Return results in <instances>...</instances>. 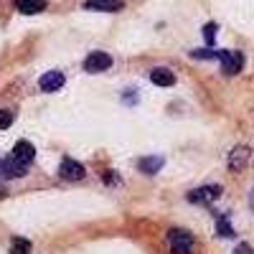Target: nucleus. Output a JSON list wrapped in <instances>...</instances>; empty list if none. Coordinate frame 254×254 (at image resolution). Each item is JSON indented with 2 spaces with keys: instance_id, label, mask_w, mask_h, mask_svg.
I'll list each match as a JSON object with an SVG mask.
<instances>
[{
  "instance_id": "f257e3e1",
  "label": "nucleus",
  "mask_w": 254,
  "mask_h": 254,
  "mask_svg": "<svg viewBox=\"0 0 254 254\" xmlns=\"http://www.w3.org/2000/svg\"><path fill=\"white\" fill-rule=\"evenodd\" d=\"M168 244H171V254H193L196 244L193 237L186 229H171L168 231Z\"/></svg>"
},
{
  "instance_id": "f03ea898",
  "label": "nucleus",
  "mask_w": 254,
  "mask_h": 254,
  "mask_svg": "<svg viewBox=\"0 0 254 254\" xmlns=\"http://www.w3.org/2000/svg\"><path fill=\"white\" fill-rule=\"evenodd\" d=\"M219 61H221V71L226 76H234L244 69V54L242 51H219Z\"/></svg>"
},
{
  "instance_id": "7ed1b4c3",
  "label": "nucleus",
  "mask_w": 254,
  "mask_h": 254,
  "mask_svg": "<svg viewBox=\"0 0 254 254\" xmlns=\"http://www.w3.org/2000/svg\"><path fill=\"white\" fill-rule=\"evenodd\" d=\"M112 66V56L104 54V51H92L87 59H84V71L89 74H102Z\"/></svg>"
},
{
  "instance_id": "20e7f679",
  "label": "nucleus",
  "mask_w": 254,
  "mask_h": 254,
  "mask_svg": "<svg viewBox=\"0 0 254 254\" xmlns=\"http://www.w3.org/2000/svg\"><path fill=\"white\" fill-rule=\"evenodd\" d=\"M59 176L64 178V181H81L84 176H87V171H84V165L79 163V160H74V158H64L61 160V165H59Z\"/></svg>"
},
{
  "instance_id": "39448f33",
  "label": "nucleus",
  "mask_w": 254,
  "mask_h": 254,
  "mask_svg": "<svg viewBox=\"0 0 254 254\" xmlns=\"http://www.w3.org/2000/svg\"><path fill=\"white\" fill-rule=\"evenodd\" d=\"M247 163H249V147L247 145H237L234 150L229 153V160H226L231 173H242L247 168Z\"/></svg>"
},
{
  "instance_id": "423d86ee",
  "label": "nucleus",
  "mask_w": 254,
  "mask_h": 254,
  "mask_svg": "<svg viewBox=\"0 0 254 254\" xmlns=\"http://www.w3.org/2000/svg\"><path fill=\"white\" fill-rule=\"evenodd\" d=\"M221 196V186H203V188H196L188 193V201L190 203H211Z\"/></svg>"
},
{
  "instance_id": "0eeeda50",
  "label": "nucleus",
  "mask_w": 254,
  "mask_h": 254,
  "mask_svg": "<svg viewBox=\"0 0 254 254\" xmlns=\"http://www.w3.org/2000/svg\"><path fill=\"white\" fill-rule=\"evenodd\" d=\"M84 10H97V13H117L125 8L122 0H84L81 3Z\"/></svg>"
},
{
  "instance_id": "6e6552de",
  "label": "nucleus",
  "mask_w": 254,
  "mask_h": 254,
  "mask_svg": "<svg viewBox=\"0 0 254 254\" xmlns=\"http://www.w3.org/2000/svg\"><path fill=\"white\" fill-rule=\"evenodd\" d=\"M10 158H15L20 165H26V168H28V165L36 160V147H33L28 140H18L15 147H13V155H10Z\"/></svg>"
},
{
  "instance_id": "1a4fd4ad",
  "label": "nucleus",
  "mask_w": 254,
  "mask_h": 254,
  "mask_svg": "<svg viewBox=\"0 0 254 254\" xmlns=\"http://www.w3.org/2000/svg\"><path fill=\"white\" fill-rule=\"evenodd\" d=\"M64 81H66V76H64V71H46L44 76L38 79V87H41V92H59L61 87H64Z\"/></svg>"
},
{
  "instance_id": "9d476101",
  "label": "nucleus",
  "mask_w": 254,
  "mask_h": 254,
  "mask_svg": "<svg viewBox=\"0 0 254 254\" xmlns=\"http://www.w3.org/2000/svg\"><path fill=\"white\" fill-rule=\"evenodd\" d=\"M13 5L18 13H23V15H36V13H44L49 8L46 0H13Z\"/></svg>"
},
{
  "instance_id": "9b49d317",
  "label": "nucleus",
  "mask_w": 254,
  "mask_h": 254,
  "mask_svg": "<svg viewBox=\"0 0 254 254\" xmlns=\"http://www.w3.org/2000/svg\"><path fill=\"white\" fill-rule=\"evenodd\" d=\"M0 176L3 178H20V176H26V165H20L15 158H5V160H0Z\"/></svg>"
},
{
  "instance_id": "f8f14e48",
  "label": "nucleus",
  "mask_w": 254,
  "mask_h": 254,
  "mask_svg": "<svg viewBox=\"0 0 254 254\" xmlns=\"http://www.w3.org/2000/svg\"><path fill=\"white\" fill-rule=\"evenodd\" d=\"M150 81L155 87H173L176 84V74L171 69H153L150 71Z\"/></svg>"
},
{
  "instance_id": "ddd939ff",
  "label": "nucleus",
  "mask_w": 254,
  "mask_h": 254,
  "mask_svg": "<svg viewBox=\"0 0 254 254\" xmlns=\"http://www.w3.org/2000/svg\"><path fill=\"white\" fill-rule=\"evenodd\" d=\"M165 165V158L163 155H155V158H142L140 163H137V168L145 173V176H155L160 168Z\"/></svg>"
},
{
  "instance_id": "4468645a",
  "label": "nucleus",
  "mask_w": 254,
  "mask_h": 254,
  "mask_svg": "<svg viewBox=\"0 0 254 254\" xmlns=\"http://www.w3.org/2000/svg\"><path fill=\"white\" fill-rule=\"evenodd\" d=\"M216 231H219V237H224V239H231V237H234V226L229 224V219H226L224 214L216 216Z\"/></svg>"
},
{
  "instance_id": "2eb2a0df",
  "label": "nucleus",
  "mask_w": 254,
  "mask_h": 254,
  "mask_svg": "<svg viewBox=\"0 0 254 254\" xmlns=\"http://www.w3.org/2000/svg\"><path fill=\"white\" fill-rule=\"evenodd\" d=\"M190 59H219V51H214V49H193L190 51Z\"/></svg>"
},
{
  "instance_id": "dca6fc26",
  "label": "nucleus",
  "mask_w": 254,
  "mask_h": 254,
  "mask_svg": "<svg viewBox=\"0 0 254 254\" xmlns=\"http://www.w3.org/2000/svg\"><path fill=\"white\" fill-rule=\"evenodd\" d=\"M216 31H219V26H216V23H206V26H203V38H206V44H208V46L214 44Z\"/></svg>"
},
{
  "instance_id": "f3484780",
  "label": "nucleus",
  "mask_w": 254,
  "mask_h": 254,
  "mask_svg": "<svg viewBox=\"0 0 254 254\" xmlns=\"http://www.w3.org/2000/svg\"><path fill=\"white\" fill-rule=\"evenodd\" d=\"M13 125V112L10 110H0V130H8Z\"/></svg>"
},
{
  "instance_id": "a211bd4d",
  "label": "nucleus",
  "mask_w": 254,
  "mask_h": 254,
  "mask_svg": "<svg viewBox=\"0 0 254 254\" xmlns=\"http://www.w3.org/2000/svg\"><path fill=\"white\" fill-rule=\"evenodd\" d=\"M234 254H254V249H252V247H249L247 242H242V244H237Z\"/></svg>"
},
{
  "instance_id": "6ab92c4d",
  "label": "nucleus",
  "mask_w": 254,
  "mask_h": 254,
  "mask_svg": "<svg viewBox=\"0 0 254 254\" xmlns=\"http://www.w3.org/2000/svg\"><path fill=\"white\" fill-rule=\"evenodd\" d=\"M249 206H252V211H254V186H252V190H249Z\"/></svg>"
}]
</instances>
